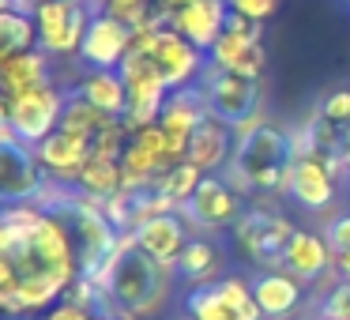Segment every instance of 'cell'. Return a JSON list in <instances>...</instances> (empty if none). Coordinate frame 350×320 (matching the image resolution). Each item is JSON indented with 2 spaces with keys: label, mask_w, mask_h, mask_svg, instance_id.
<instances>
[{
  "label": "cell",
  "mask_w": 350,
  "mask_h": 320,
  "mask_svg": "<svg viewBox=\"0 0 350 320\" xmlns=\"http://www.w3.org/2000/svg\"><path fill=\"white\" fill-rule=\"evenodd\" d=\"M317 320H324V317H317Z\"/></svg>",
  "instance_id": "cell-42"
},
{
  "label": "cell",
  "mask_w": 350,
  "mask_h": 320,
  "mask_svg": "<svg viewBox=\"0 0 350 320\" xmlns=\"http://www.w3.org/2000/svg\"><path fill=\"white\" fill-rule=\"evenodd\" d=\"M136 234V241H139V249H147L159 264H166V267H181V256H185V249H189V230H185V215H159V219H151V222H144L139 230H132Z\"/></svg>",
  "instance_id": "cell-18"
},
{
  "label": "cell",
  "mask_w": 350,
  "mask_h": 320,
  "mask_svg": "<svg viewBox=\"0 0 350 320\" xmlns=\"http://www.w3.org/2000/svg\"><path fill=\"white\" fill-rule=\"evenodd\" d=\"M226 23H230V0H189V4H181V8L174 12L170 31H177L196 49L211 53L215 42L226 31Z\"/></svg>",
  "instance_id": "cell-14"
},
{
  "label": "cell",
  "mask_w": 350,
  "mask_h": 320,
  "mask_svg": "<svg viewBox=\"0 0 350 320\" xmlns=\"http://www.w3.org/2000/svg\"><path fill=\"white\" fill-rule=\"evenodd\" d=\"M121 76L124 87H129V109H124V129L139 132V129H151V124L162 121V109H166L170 98V83L162 79L154 57L147 53H129L121 64Z\"/></svg>",
  "instance_id": "cell-6"
},
{
  "label": "cell",
  "mask_w": 350,
  "mask_h": 320,
  "mask_svg": "<svg viewBox=\"0 0 350 320\" xmlns=\"http://www.w3.org/2000/svg\"><path fill=\"white\" fill-rule=\"evenodd\" d=\"M151 57H154V64H159L162 79L170 83V91L200 83V76H204L207 64H211V61H204V49H196L189 38H181V34L170 31V27L159 34V46H154Z\"/></svg>",
  "instance_id": "cell-15"
},
{
  "label": "cell",
  "mask_w": 350,
  "mask_h": 320,
  "mask_svg": "<svg viewBox=\"0 0 350 320\" xmlns=\"http://www.w3.org/2000/svg\"><path fill=\"white\" fill-rule=\"evenodd\" d=\"M0 12H34V0H0Z\"/></svg>",
  "instance_id": "cell-37"
},
{
  "label": "cell",
  "mask_w": 350,
  "mask_h": 320,
  "mask_svg": "<svg viewBox=\"0 0 350 320\" xmlns=\"http://www.w3.org/2000/svg\"><path fill=\"white\" fill-rule=\"evenodd\" d=\"M94 12L87 8V0H49L34 8V23H38V49L49 57H79V46L87 38Z\"/></svg>",
  "instance_id": "cell-7"
},
{
  "label": "cell",
  "mask_w": 350,
  "mask_h": 320,
  "mask_svg": "<svg viewBox=\"0 0 350 320\" xmlns=\"http://www.w3.org/2000/svg\"><path fill=\"white\" fill-rule=\"evenodd\" d=\"M211 114L207 109V98L200 91V83L181 87V91H170L166 109H162V129H166V155H170V166L177 162H189V139L192 132L200 129V121Z\"/></svg>",
  "instance_id": "cell-11"
},
{
  "label": "cell",
  "mask_w": 350,
  "mask_h": 320,
  "mask_svg": "<svg viewBox=\"0 0 350 320\" xmlns=\"http://www.w3.org/2000/svg\"><path fill=\"white\" fill-rule=\"evenodd\" d=\"M46 83H53V72H49V53H42V49L0 61V91H4V98H19V94Z\"/></svg>",
  "instance_id": "cell-23"
},
{
  "label": "cell",
  "mask_w": 350,
  "mask_h": 320,
  "mask_svg": "<svg viewBox=\"0 0 350 320\" xmlns=\"http://www.w3.org/2000/svg\"><path fill=\"white\" fill-rule=\"evenodd\" d=\"M332 267H335V249L327 245V237L297 226V234L286 245V271L297 275L301 282H320L327 279Z\"/></svg>",
  "instance_id": "cell-19"
},
{
  "label": "cell",
  "mask_w": 350,
  "mask_h": 320,
  "mask_svg": "<svg viewBox=\"0 0 350 320\" xmlns=\"http://www.w3.org/2000/svg\"><path fill=\"white\" fill-rule=\"evenodd\" d=\"M38 46V23L27 12H0V61L31 53Z\"/></svg>",
  "instance_id": "cell-27"
},
{
  "label": "cell",
  "mask_w": 350,
  "mask_h": 320,
  "mask_svg": "<svg viewBox=\"0 0 350 320\" xmlns=\"http://www.w3.org/2000/svg\"><path fill=\"white\" fill-rule=\"evenodd\" d=\"M38 4H49V0H34V8H38Z\"/></svg>",
  "instance_id": "cell-40"
},
{
  "label": "cell",
  "mask_w": 350,
  "mask_h": 320,
  "mask_svg": "<svg viewBox=\"0 0 350 320\" xmlns=\"http://www.w3.org/2000/svg\"><path fill=\"white\" fill-rule=\"evenodd\" d=\"M177 271L192 282V286H211L215 275L222 271V256H219V245L207 241V237H192L189 249L181 256V267Z\"/></svg>",
  "instance_id": "cell-26"
},
{
  "label": "cell",
  "mask_w": 350,
  "mask_h": 320,
  "mask_svg": "<svg viewBox=\"0 0 350 320\" xmlns=\"http://www.w3.org/2000/svg\"><path fill=\"white\" fill-rule=\"evenodd\" d=\"M204 177L207 174H204V170H196L192 162H177V166H170L166 174L154 181V189L166 192L177 207H185L192 196H196V189H200V181H204Z\"/></svg>",
  "instance_id": "cell-28"
},
{
  "label": "cell",
  "mask_w": 350,
  "mask_h": 320,
  "mask_svg": "<svg viewBox=\"0 0 350 320\" xmlns=\"http://www.w3.org/2000/svg\"><path fill=\"white\" fill-rule=\"evenodd\" d=\"M189 317L192 320H237V312L226 305V297L219 294V286H192L189 290Z\"/></svg>",
  "instance_id": "cell-30"
},
{
  "label": "cell",
  "mask_w": 350,
  "mask_h": 320,
  "mask_svg": "<svg viewBox=\"0 0 350 320\" xmlns=\"http://www.w3.org/2000/svg\"><path fill=\"white\" fill-rule=\"evenodd\" d=\"M34 155H38L42 170H46L49 177H61V181L76 185V177L83 174V166L91 162V144L57 129L49 139H42V144L34 147Z\"/></svg>",
  "instance_id": "cell-20"
},
{
  "label": "cell",
  "mask_w": 350,
  "mask_h": 320,
  "mask_svg": "<svg viewBox=\"0 0 350 320\" xmlns=\"http://www.w3.org/2000/svg\"><path fill=\"white\" fill-rule=\"evenodd\" d=\"M320 121L335 124V129H350V87H335L320 98V109H317Z\"/></svg>",
  "instance_id": "cell-32"
},
{
  "label": "cell",
  "mask_w": 350,
  "mask_h": 320,
  "mask_svg": "<svg viewBox=\"0 0 350 320\" xmlns=\"http://www.w3.org/2000/svg\"><path fill=\"white\" fill-rule=\"evenodd\" d=\"M121 170H124V189L129 192H144L159 181L170 170V155H166V129L151 124V129L132 132L129 147L121 155Z\"/></svg>",
  "instance_id": "cell-12"
},
{
  "label": "cell",
  "mask_w": 350,
  "mask_h": 320,
  "mask_svg": "<svg viewBox=\"0 0 350 320\" xmlns=\"http://www.w3.org/2000/svg\"><path fill=\"white\" fill-rule=\"evenodd\" d=\"M200 91L207 98V109L230 129L241 124L252 109H260V79H245L237 72H222L207 64V72L200 76Z\"/></svg>",
  "instance_id": "cell-9"
},
{
  "label": "cell",
  "mask_w": 350,
  "mask_h": 320,
  "mask_svg": "<svg viewBox=\"0 0 350 320\" xmlns=\"http://www.w3.org/2000/svg\"><path fill=\"white\" fill-rule=\"evenodd\" d=\"M252 294L260 302L264 320H286L290 312L301 305L305 297V282L290 271H260L252 279Z\"/></svg>",
  "instance_id": "cell-21"
},
{
  "label": "cell",
  "mask_w": 350,
  "mask_h": 320,
  "mask_svg": "<svg viewBox=\"0 0 350 320\" xmlns=\"http://www.w3.org/2000/svg\"><path fill=\"white\" fill-rule=\"evenodd\" d=\"M72 91H79L94 109H102V114L117 117V121H121L124 109H129V87H124V76H121V72L87 68L83 76L76 79V87H72Z\"/></svg>",
  "instance_id": "cell-22"
},
{
  "label": "cell",
  "mask_w": 350,
  "mask_h": 320,
  "mask_svg": "<svg viewBox=\"0 0 350 320\" xmlns=\"http://www.w3.org/2000/svg\"><path fill=\"white\" fill-rule=\"evenodd\" d=\"M286 196L294 200L301 211H324L335 196H339V181L327 170V162L320 155H309V159H294L290 166V185Z\"/></svg>",
  "instance_id": "cell-16"
},
{
  "label": "cell",
  "mask_w": 350,
  "mask_h": 320,
  "mask_svg": "<svg viewBox=\"0 0 350 320\" xmlns=\"http://www.w3.org/2000/svg\"><path fill=\"white\" fill-rule=\"evenodd\" d=\"M132 49V27H124L121 19H113L109 12H94L91 27H87V38L79 46V57L83 68H109L121 72L124 57Z\"/></svg>",
  "instance_id": "cell-13"
},
{
  "label": "cell",
  "mask_w": 350,
  "mask_h": 320,
  "mask_svg": "<svg viewBox=\"0 0 350 320\" xmlns=\"http://www.w3.org/2000/svg\"><path fill=\"white\" fill-rule=\"evenodd\" d=\"M42 320H94V309L91 305L72 302V297H64V302H57L49 312H42Z\"/></svg>",
  "instance_id": "cell-36"
},
{
  "label": "cell",
  "mask_w": 350,
  "mask_h": 320,
  "mask_svg": "<svg viewBox=\"0 0 350 320\" xmlns=\"http://www.w3.org/2000/svg\"><path fill=\"white\" fill-rule=\"evenodd\" d=\"M170 275L174 267L159 264L147 249H139L136 234H121L106 271L102 286L109 290L121 317H154L170 297Z\"/></svg>",
  "instance_id": "cell-1"
},
{
  "label": "cell",
  "mask_w": 350,
  "mask_h": 320,
  "mask_svg": "<svg viewBox=\"0 0 350 320\" xmlns=\"http://www.w3.org/2000/svg\"><path fill=\"white\" fill-rule=\"evenodd\" d=\"M342 162H347V174H350V129L342 132Z\"/></svg>",
  "instance_id": "cell-39"
},
{
  "label": "cell",
  "mask_w": 350,
  "mask_h": 320,
  "mask_svg": "<svg viewBox=\"0 0 350 320\" xmlns=\"http://www.w3.org/2000/svg\"><path fill=\"white\" fill-rule=\"evenodd\" d=\"M219 294L226 297V305L237 312V320H264V312H260V302L256 294H252V282L241 279V275H222L219 282Z\"/></svg>",
  "instance_id": "cell-29"
},
{
  "label": "cell",
  "mask_w": 350,
  "mask_h": 320,
  "mask_svg": "<svg viewBox=\"0 0 350 320\" xmlns=\"http://www.w3.org/2000/svg\"><path fill=\"white\" fill-rule=\"evenodd\" d=\"M324 237H327V245H332L335 252H347L350 249V211L335 215V219L324 226Z\"/></svg>",
  "instance_id": "cell-35"
},
{
  "label": "cell",
  "mask_w": 350,
  "mask_h": 320,
  "mask_svg": "<svg viewBox=\"0 0 350 320\" xmlns=\"http://www.w3.org/2000/svg\"><path fill=\"white\" fill-rule=\"evenodd\" d=\"M76 189L83 192V196L98 200V204H106L109 196H117V192H124V170L121 162H109V159H94L83 166V174L76 177Z\"/></svg>",
  "instance_id": "cell-25"
},
{
  "label": "cell",
  "mask_w": 350,
  "mask_h": 320,
  "mask_svg": "<svg viewBox=\"0 0 350 320\" xmlns=\"http://www.w3.org/2000/svg\"><path fill=\"white\" fill-rule=\"evenodd\" d=\"M129 139H132V132L124 129V121H113V124H106V129H102L98 136L91 139V155H94V159L121 162V155H124V147H129Z\"/></svg>",
  "instance_id": "cell-31"
},
{
  "label": "cell",
  "mask_w": 350,
  "mask_h": 320,
  "mask_svg": "<svg viewBox=\"0 0 350 320\" xmlns=\"http://www.w3.org/2000/svg\"><path fill=\"white\" fill-rule=\"evenodd\" d=\"M260 23H249L245 16L230 12V23L222 31V38L215 42L211 57V68H222V72H237L245 79H260L264 76V64H267V53H264V42H260Z\"/></svg>",
  "instance_id": "cell-8"
},
{
  "label": "cell",
  "mask_w": 350,
  "mask_h": 320,
  "mask_svg": "<svg viewBox=\"0 0 350 320\" xmlns=\"http://www.w3.org/2000/svg\"><path fill=\"white\" fill-rule=\"evenodd\" d=\"M275 8H279V0H230V12L245 16L249 23H264V19H271Z\"/></svg>",
  "instance_id": "cell-34"
},
{
  "label": "cell",
  "mask_w": 350,
  "mask_h": 320,
  "mask_svg": "<svg viewBox=\"0 0 350 320\" xmlns=\"http://www.w3.org/2000/svg\"><path fill=\"white\" fill-rule=\"evenodd\" d=\"M46 185H49V174L42 170L34 147H27L8 121H0V196H4V207L38 204Z\"/></svg>",
  "instance_id": "cell-5"
},
{
  "label": "cell",
  "mask_w": 350,
  "mask_h": 320,
  "mask_svg": "<svg viewBox=\"0 0 350 320\" xmlns=\"http://www.w3.org/2000/svg\"><path fill=\"white\" fill-rule=\"evenodd\" d=\"M335 271H339V279H350V249L335 252Z\"/></svg>",
  "instance_id": "cell-38"
},
{
  "label": "cell",
  "mask_w": 350,
  "mask_h": 320,
  "mask_svg": "<svg viewBox=\"0 0 350 320\" xmlns=\"http://www.w3.org/2000/svg\"><path fill=\"white\" fill-rule=\"evenodd\" d=\"M121 320H136V317H121Z\"/></svg>",
  "instance_id": "cell-41"
},
{
  "label": "cell",
  "mask_w": 350,
  "mask_h": 320,
  "mask_svg": "<svg viewBox=\"0 0 350 320\" xmlns=\"http://www.w3.org/2000/svg\"><path fill=\"white\" fill-rule=\"evenodd\" d=\"M181 215L192 222V226L207 230V234H219V230H234V222L245 215L241 196L237 189L226 181L222 174H207L200 181L196 196L181 207Z\"/></svg>",
  "instance_id": "cell-10"
},
{
  "label": "cell",
  "mask_w": 350,
  "mask_h": 320,
  "mask_svg": "<svg viewBox=\"0 0 350 320\" xmlns=\"http://www.w3.org/2000/svg\"><path fill=\"white\" fill-rule=\"evenodd\" d=\"M290 166H294V139L290 129L267 121L260 132H252L249 139L234 147V162H230V177H234V189L249 192H286L290 185Z\"/></svg>",
  "instance_id": "cell-2"
},
{
  "label": "cell",
  "mask_w": 350,
  "mask_h": 320,
  "mask_svg": "<svg viewBox=\"0 0 350 320\" xmlns=\"http://www.w3.org/2000/svg\"><path fill=\"white\" fill-rule=\"evenodd\" d=\"M317 312H320L324 320H350V279L332 282Z\"/></svg>",
  "instance_id": "cell-33"
},
{
  "label": "cell",
  "mask_w": 350,
  "mask_h": 320,
  "mask_svg": "<svg viewBox=\"0 0 350 320\" xmlns=\"http://www.w3.org/2000/svg\"><path fill=\"white\" fill-rule=\"evenodd\" d=\"M297 234V226L286 215H271L264 207H245V215L234 222L230 237L241 260L256 264L260 271H279L286 267V245Z\"/></svg>",
  "instance_id": "cell-3"
},
{
  "label": "cell",
  "mask_w": 350,
  "mask_h": 320,
  "mask_svg": "<svg viewBox=\"0 0 350 320\" xmlns=\"http://www.w3.org/2000/svg\"><path fill=\"white\" fill-rule=\"evenodd\" d=\"M64 102H68V91H64L61 83L34 87V91L19 94V98H4L0 121H8L27 147H38L42 139H49L61 129Z\"/></svg>",
  "instance_id": "cell-4"
},
{
  "label": "cell",
  "mask_w": 350,
  "mask_h": 320,
  "mask_svg": "<svg viewBox=\"0 0 350 320\" xmlns=\"http://www.w3.org/2000/svg\"><path fill=\"white\" fill-rule=\"evenodd\" d=\"M113 121H117V117L94 109L79 91H68V102H64V114H61V132H68V136L87 139V144H91V139L98 136L106 124H113Z\"/></svg>",
  "instance_id": "cell-24"
},
{
  "label": "cell",
  "mask_w": 350,
  "mask_h": 320,
  "mask_svg": "<svg viewBox=\"0 0 350 320\" xmlns=\"http://www.w3.org/2000/svg\"><path fill=\"white\" fill-rule=\"evenodd\" d=\"M234 147H237L234 129L226 121H219L215 114H207L189 139V162L204 174H222L234 162Z\"/></svg>",
  "instance_id": "cell-17"
}]
</instances>
